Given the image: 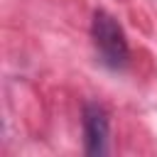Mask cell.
<instances>
[{
    "label": "cell",
    "mask_w": 157,
    "mask_h": 157,
    "mask_svg": "<svg viewBox=\"0 0 157 157\" xmlns=\"http://www.w3.org/2000/svg\"><path fill=\"white\" fill-rule=\"evenodd\" d=\"M91 34H93V44H96L103 64H108L110 69H120V66L128 64V42H125V34H123L120 25L108 12H96L93 15Z\"/></svg>",
    "instance_id": "6da1fadb"
},
{
    "label": "cell",
    "mask_w": 157,
    "mask_h": 157,
    "mask_svg": "<svg viewBox=\"0 0 157 157\" xmlns=\"http://www.w3.org/2000/svg\"><path fill=\"white\" fill-rule=\"evenodd\" d=\"M83 132H86V152L103 155L108 147V115L101 105L91 103L83 110Z\"/></svg>",
    "instance_id": "7a4b0ae2"
}]
</instances>
